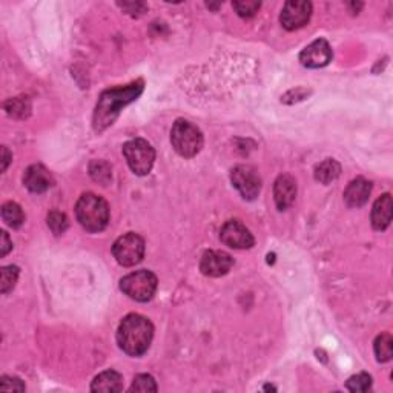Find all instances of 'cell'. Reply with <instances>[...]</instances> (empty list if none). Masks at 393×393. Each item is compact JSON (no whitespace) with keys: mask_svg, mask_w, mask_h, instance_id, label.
Instances as JSON below:
<instances>
[{"mask_svg":"<svg viewBox=\"0 0 393 393\" xmlns=\"http://www.w3.org/2000/svg\"><path fill=\"white\" fill-rule=\"evenodd\" d=\"M143 85H145L143 80H137V82L127 86L106 89L100 98H98L94 112V129L97 132H102L111 127L124 106L137 100V97L143 93V88H145Z\"/></svg>","mask_w":393,"mask_h":393,"instance_id":"6da1fadb","label":"cell"},{"mask_svg":"<svg viewBox=\"0 0 393 393\" xmlns=\"http://www.w3.org/2000/svg\"><path fill=\"white\" fill-rule=\"evenodd\" d=\"M154 336V326L151 321L139 314L124 317L117 330V341L120 349L129 356L145 353Z\"/></svg>","mask_w":393,"mask_h":393,"instance_id":"7a4b0ae2","label":"cell"},{"mask_svg":"<svg viewBox=\"0 0 393 393\" xmlns=\"http://www.w3.org/2000/svg\"><path fill=\"white\" fill-rule=\"evenodd\" d=\"M76 217L83 229L95 234L108 226L110 206L100 195L88 192L76 204Z\"/></svg>","mask_w":393,"mask_h":393,"instance_id":"3957f363","label":"cell"},{"mask_svg":"<svg viewBox=\"0 0 393 393\" xmlns=\"http://www.w3.org/2000/svg\"><path fill=\"white\" fill-rule=\"evenodd\" d=\"M172 148L178 156L184 158H192L200 153L203 148L201 131L187 120H177L171 131Z\"/></svg>","mask_w":393,"mask_h":393,"instance_id":"277c9868","label":"cell"},{"mask_svg":"<svg viewBox=\"0 0 393 393\" xmlns=\"http://www.w3.org/2000/svg\"><path fill=\"white\" fill-rule=\"evenodd\" d=\"M120 289L131 300L146 303L153 300L157 291V276L151 271H137L124 276L120 281Z\"/></svg>","mask_w":393,"mask_h":393,"instance_id":"5b68a950","label":"cell"},{"mask_svg":"<svg viewBox=\"0 0 393 393\" xmlns=\"http://www.w3.org/2000/svg\"><path fill=\"white\" fill-rule=\"evenodd\" d=\"M123 156L127 158L132 172L137 175H148L156 162L154 148L143 139L129 140L123 146Z\"/></svg>","mask_w":393,"mask_h":393,"instance_id":"8992f818","label":"cell"},{"mask_svg":"<svg viewBox=\"0 0 393 393\" xmlns=\"http://www.w3.org/2000/svg\"><path fill=\"white\" fill-rule=\"evenodd\" d=\"M112 254L119 264L124 267L136 266L143 260V257H145V240L140 235L134 234V232L124 234L115 240L112 246Z\"/></svg>","mask_w":393,"mask_h":393,"instance_id":"52a82bcc","label":"cell"},{"mask_svg":"<svg viewBox=\"0 0 393 393\" xmlns=\"http://www.w3.org/2000/svg\"><path fill=\"white\" fill-rule=\"evenodd\" d=\"M230 182L245 200H255L262 191V177L254 166L238 165L232 169Z\"/></svg>","mask_w":393,"mask_h":393,"instance_id":"ba28073f","label":"cell"},{"mask_svg":"<svg viewBox=\"0 0 393 393\" xmlns=\"http://www.w3.org/2000/svg\"><path fill=\"white\" fill-rule=\"evenodd\" d=\"M312 16V4L306 0H291L284 5L280 20L288 31L300 30L305 26Z\"/></svg>","mask_w":393,"mask_h":393,"instance_id":"9c48e42d","label":"cell"},{"mask_svg":"<svg viewBox=\"0 0 393 393\" xmlns=\"http://www.w3.org/2000/svg\"><path fill=\"white\" fill-rule=\"evenodd\" d=\"M220 238L232 249H251L255 243L251 230L238 220L226 221L220 230Z\"/></svg>","mask_w":393,"mask_h":393,"instance_id":"30bf717a","label":"cell"},{"mask_svg":"<svg viewBox=\"0 0 393 393\" xmlns=\"http://www.w3.org/2000/svg\"><path fill=\"white\" fill-rule=\"evenodd\" d=\"M330 60H332V48H330V45L324 39L312 42L300 54L301 65L312 69L323 68L329 65Z\"/></svg>","mask_w":393,"mask_h":393,"instance_id":"8fae6325","label":"cell"},{"mask_svg":"<svg viewBox=\"0 0 393 393\" xmlns=\"http://www.w3.org/2000/svg\"><path fill=\"white\" fill-rule=\"evenodd\" d=\"M232 266H234V258L228 252L208 251L201 257L200 271L203 275L217 278V276L226 275L232 269Z\"/></svg>","mask_w":393,"mask_h":393,"instance_id":"7c38bea8","label":"cell"},{"mask_svg":"<svg viewBox=\"0 0 393 393\" xmlns=\"http://www.w3.org/2000/svg\"><path fill=\"white\" fill-rule=\"evenodd\" d=\"M23 183L34 194L47 192L54 184V178L47 168L42 165H33L25 171Z\"/></svg>","mask_w":393,"mask_h":393,"instance_id":"4fadbf2b","label":"cell"},{"mask_svg":"<svg viewBox=\"0 0 393 393\" xmlns=\"http://www.w3.org/2000/svg\"><path fill=\"white\" fill-rule=\"evenodd\" d=\"M297 196V183L293 177L289 174L280 175L274 184V199L276 208L280 211H286L295 201Z\"/></svg>","mask_w":393,"mask_h":393,"instance_id":"5bb4252c","label":"cell"},{"mask_svg":"<svg viewBox=\"0 0 393 393\" xmlns=\"http://www.w3.org/2000/svg\"><path fill=\"white\" fill-rule=\"evenodd\" d=\"M372 192V183L365 178H356L344 191V201L349 208H361L368 203Z\"/></svg>","mask_w":393,"mask_h":393,"instance_id":"9a60e30c","label":"cell"},{"mask_svg":"<svg viewBox=\"0 0 393 393\" xmlns=\"http://www.w3.org/2000/svg\"><path fill=\"white\" fill-rule=\"evenodd\" d=\"M392 195L384 194L375 201L372 209V225L377 230H386L392 221Z\"/></svg>","mask_w":393,"mask_h":393,"instance_id":"2e32d148","label":"cell"},{"mask_svg":"<svg viewBox=\"0 0 393 393\" xmlns=\"http://www.w3.org/2000/svg\"><path fill=\"white\" fill-rule=\"evenodd\" d=\"M93 392H122L123 377L115 370H106L94 378L91 384Z\"/></svg>","mask_w":393,"mask_h":393,"instance_id":"e0dca14e","label":"cell"},{"mask_svg":"<svg viewBox=\"0 0 393 393\" xmlns=\"http://www.w3.org/2000/svg\"><path fill=\"white\" fill-rule=\"evenodd\" d=\"M339 174H341V166L334 158H327L315 168V180L323 184L335 182Z\"/></svg>","mask_w":393,"mask_h":393,"instance_id":"ac0fdd59","label":"cell"},{"mask_svg":"<svg viewBox=\"0 0 393 393\" xmlns=\"http://www.w3.org/2000/svg\"><path fill=\"white\" fill-rule=\"evenodd\" d=\"M2 218L8 226L17 229L23 225L25 221V213L19 204L14 201H8L2 206Z\"/></svg>","mask_w":393,"mask_h":393,"instance_id":"d6986e66","label":"cell"},{"mask_svg":"<svg viewBox=\"0 0 393 393\" xmlns=\"http://www.w3.org/2000/svg\"><path fill=\"white\" fill-rule=\"evenodd\" d=\"M373 349H375V355H377V360L380 363L390 361L393 356V339L390 334H382L375 339Z\"/></svg>","mask_w":393,"mask_h":393,"instance_id":"ffe728a7","label":"cell"},{"mask_svg":"<svg viewBox=\"0 0 393 393\" xmlns=\"http://www.w3.org/2000/svg\"><path fill=\"white\" fill-rule=\"evenodd\" d=\"M19 278V267L17 266H5L0 272V284H2V293H8L14 289V286Z\"/></svg>","mask_w":393,"mask_h":393,"instance_id":"44dd1931","label":"cell"},{"mask_svg":"<svg viewBox=\"0 0 393 393\" xmlns=\"http://www.w3.org/2000/svg\"><path fill=\"white\" fill-rule=\"evenodd\" d=\"M346 387L351 392H368L372 387V377L368 373H358L349 378Z\"/></svg>","mask_w":393,"mask_h":393,"instance_id":"7402d4cb","label":"cell"},{"mask_svg":"<svg viewBox=\"0 0 393 393\" xmlns=\"http://www.w3.org/2000/svg\"><path fill=\"white\" fill-rule=\"evenodd\" d=\"M48 226L52 230V234L61 235L68 229V218L65 213L52 211L48 216Z\"/></svg>","mask_w":393,"mask_h":393,"instance_id":"603a6c76","label":"cell"},{"mask_svg":"<svg viewBox=\"0 0 393 393\" xmlns=\"http://www.w3.org/2000/svg\"><path fill=\"white\" fill-rule=\"evenodd\" d=\"M131 392H157L156 380L151 375H137L132 381Z\"/></svg>","mask_w":393,"mask_h":393,"instance_id":"cb8c5ba5","label":"cell"},{"mask_svg":"<svg viewBox=\"0 0 393 393\" xmlns=\"http://www.w3.org/2000/svg\"><path fill=\"white\" fill-rule=\"evenodd\" d=\"M262 4L255 0H243V2H234V8L240 17H252L260 10Z\"/></svg>","mask_w":393,"mask_h":393,"instance_id":"d4e9b609","label":"cell"},{"mask_svg":"<svg viewBox=\"0 0 393 393\" xmlns=\"http://www.w3.org/2000/svg\"><path fill=\"white\" fill-rule=\"evenodd\" d=\"M91 175L94 177V180L106 184L111 178V168L105 162H94L91 165Z\"/></svg>","mask_w":393,"mask_h":393,"instance_id":"484cf974","label":"cell"},{"mask_svg":"<svg viewBox=\"0 0 393 393\" xmlns=\"http://www.w3.org/2000/svg\"><path fill=\"white\" fill-rule=\"evenodd\" d=\"M5 108L8 111V114L10 115H19L20 114V117H25V110L26 111H30V108H25V100H22V98H13V100L8 102L5 105Z\"/></svg>","mask_w":393,"mask_h":393,"instance_id":"4316f807","label":"cell"},{"mask_svg":"<svg viewBox=\"0 0 393 393\" xmlns=\"http://www.w3.org/2000/svg\"><path fill=\"white\" fill-rule=\"evenodd\" d=\"M0 390H17V392H25V384L22 380L16 377H4L0 381Z\"/></svg>","mask_w":393,"mask_h":393,"instance_id":"83f0119b","label":"cell"},{"mask_svg":"<svg viewBox=\"0 0 393 393\" xmlns=\"http://www.w3.org/2000/svg\"><path fill=\"white\" fill-rule=\"evenodd\" d=\"M0 234H2V245H0V246H2V252H0V255L5 257L13 249V243H11V240H10V237H8L5 230L0 232Z\"/></svg>","mask_w":393,"mask_h":393,"instance_id":"f1b7e54d","label":"cell"},{"mask_svg":"<svg viewBox=\"0 0 393 393\" xmlns=\"http://www.w3.org/2000/svg\"><path fill=\"white\" fill-rule=\"evenodd\" d=\"M11 158H13V156L10 154V151H8L6 146H4L2 148V172L6 171V168H8V165H10Z\"/></svg>","mask_w":393,"mask_h":393,"instance_id":"f546056e","label":"cell"}]
</instances>
